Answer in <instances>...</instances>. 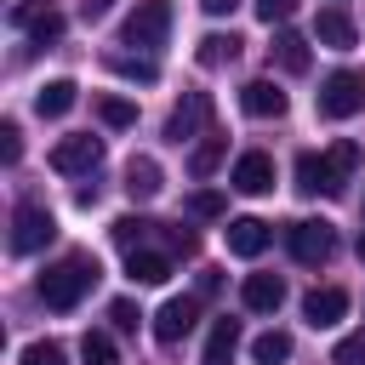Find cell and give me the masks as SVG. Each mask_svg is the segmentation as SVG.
<instances>
[{"instance_id": "obj_1", "label": "cell", "mask_w": 365, "mask_h": 365, "mask_svg": "<svg viewBox=\"0 0 365 365\" xmlns=\"http://www.w3.org/2000/svg\"><path fill=\"white\" fill-rule=\"evenodd\" d=\"M97 285V257L91 251H74V257H63V262H51L46 274H40V302L46 308H57V314H68V308H80V297Z\"/></svg>"}, {"instance_id": "obj_2", "label": "cell", "mask_w": 365, "mask_h": 365, "mask_svg": "<svg viewBox=\"0 0 365 365\" xmlns=\"http://www.w3.org/2000/svg\"><path fill=\"white\" fill-rule=\"evenodd\" d=\"M359 108H365V74L359 68H336L319 80V114L325 120H348Z\"/></svg>"}, {"instance_id": "obj_3", "label": "cell", "mask_w": 365, "mask_h": 365, "mask_svg": "<svg viewBox=\"0 0 365 365\" xmlns=\"http://www.w3.org/2000/svg\"><path fill=\"white\" fill-rule=\"evenodd\" d=\"M51 240H57V217L46 205H17L11 211V251L17 257H29V251H40Z\"/></svg>"}, {"instance_id": "obj_4", "label": "cell", "mask_w": 365, "mask_h": 365, "mask_svg": "<svg viewBox=\"0 0 365 365\" xmlns=\"http://www.w3.org/2000/svg\"><path fill=\"white\" fill-rule=\"evenodd\" d=\"M171 34V0H137V11L125 17V40L131 46H165Z\"/></svg>"}, {"instance_id": "obj_5", "label": "cell", "mask_w": 365, "mask_h": 365, "mask_svg": "<svg viewBox=\"0 0 365 365\" xmlns=\"http://www.w3.org/2000/svg\"><path fill=\"white\" fill-rule=\"evenodd\" d=\"M97 165H103V137H91V131L63 137V143L51 148V171H63V177H74V171H97Z\"/></svg>"}, {"instance_id": "obj_6", "label": "cell", "mask_w": 365, "mask_h": 365, "mask_svg": "<svg viewBox=\"0 0 365 365\" xmlns=\"http://www.w3.org/2000/svg\"><path fill=\"white\" fill-rule=\"evenodd\" d=\"M285 240H291V257H297V262H308V268H314V262H325V257L336 251L331 222H314V217H308V222H291V234H285Z\"/></svg>"}, {"instance_id": "obj_7", "label": "cell", "mask_w": 365, "mask_h": 365, "mask_svg": "<svg viewBox=\"0 0 365 365\" xmlns=\"http://www.w3.org/2000/svg\"><path fill=\"white\" fill-rule=\"evenodd\" d=\"M194 319H200V302H194V297H171V302H160V314H154V336L171 348V342H182V336L194 331Z\"/></svg>"}, {"instance_id": "obj_8", "label": "cell", "mask_w": 365, "mask_h": 365, "mask_svg": "<svg viewBox=\"0 0 365 365\" xmlns=\"http://www.w3.org/2000/svg\"><path fill=\"white\" fill-rule=\"evenodd\" d=\"M222 240H228V251H234V257H262V251H268V240H274V228H268L262 217H228Z\"/></svg>"}, {"instance_id": "obj_9", "label": "cell", "mask_w": 365, "mask_h": 365, "mask_svg": "<svg viewBox=\"0 0 365 365\" xmlns=\"http://www.w3.org/2000/svg\"><path fill=\"white\" fill-rule=\"evenodd\" d=\"M297 188L302 194H342V177L331 154H297Z\"/></svg>"}, {"instance_id": "obj_10", "label": "cell", "mask_w": 365, "mask_h": 365, "mask_svg": "<svg viewBox=\"0 0 365 365\" xmlns=\"http://www.w3.org/2000/svg\"><path fill=\"white\" fill-rule=\"evenodd\" d=\"M240 194H268L274 188V160L262 154V148H251V154H240L234 160V177H228Z\"/></svg>"}, {"instance_id": "obj_11", "label": "cell", "mask_w": 365, "mask_h": 365, "mask_svg": "<svg viewBox=\"0 0 365 365\" xmlns=\"http://www.w3.org/2000/svg\"><path fill=\"white\" fill-rule=\"evenodd\" d=\"M240 108H245L251 120H279V114H285V91H279L274 80H245Z\"/></svg>"}, {"instance_id": "obj_12", "label": "cell", "mask_w": 365, "mask_h": 365, "mask_svg": "<svg viewBox=\"0 0 365 365\" xmlns=\"http://www.w3.org/2000/svg\"><path fill=\"white\" fill-rule=\"evenodd\" d=\"M240 302H245L251 314H274V308L285 302V279H279V274H245Z\"/></svg>"}, {"instance_id": "obj_13", "label": "cell", "mask_w": 365, "mask_h": 365, "mask_svg": "<svg viewBox=\"0 0 365 365\" xmlns=\"http://www.w3.org/2000/svg\"><path fill=\"white\" fill-rule=\"evenodd\" d=\"M205 114H211V97H205V91H188V103H182V108H171L165 137H171V143H188V137L205 125Z\"/></svg>"}, {"instance_id": "obj_14", "label": "cell", "mask_w": 365, "mask_h": 365, "mask_svg": "<svg viewBox=\"0 0 365 365\" xmlns=\"http://www.w3.org/2000/svg\"><path fill=\"white\" fill-rule=\"evenodd\" d=\"M302 314H308V325H336L348 314V291L342 285H319V291L302 297Z\"/></svg>"}, {"instance_id": "obj_15", "label": "cell", "mask_w": 365, "mask_h": 365, "mask_svg": "<svg viewBox=\"0 0 365 365\" xmlns=\"http://www.w3.org/2000/svg\"><path fill=\"white\" fill-rule=\"evenodd\" d=\"M74 97H80L74 80H46V86L34 91V114H40V120H63V114L74 108Z\"/></svg>"}, {"instance_id": "obj_16", "label": "cell", "mask_w": 365, "mask_h": 365, "mask_svg": "<svg viewBox=\"0 0 365 365\" xmlns=\"http://www.w3.org/2000/svg\"><path fill=\"white\" fill-rule=\"evenodd\" d=\"M160 188H165V171H160V160L137 154V160L125 165V194H131V200H154Z\"/></svg>"}, {"instance_id": "obj_17", "label": "cell", "mask_w": 365, "mask_h": 365, "mask_svg": "<svg viewBox=\"0 0 365 365\" xmlns=\"http://www.w3.org/2000/svg\"><path fill=\"white\" fill-rule=\"evenodd\" d=\"M125 274H131L137 285H165V279H171V257H165V251H131V257H125Z\"/></svg>"}, {"instance_id": "obj_18", "label": "cell", "mask_w": 365, "mask_h": 365, "mask_svg": "<svg viewBox=\"0 0 365 365\" xmlns=\"http://www.w3.org/2000/svg\"><path fill=\"white\" fill-rule=\"evenodd\" d=\"M314 34H319V46H331V51H348V46H354V17L331 6V11H319Z\"/></svg>"}, {"instance_id": "obj_19", "label": "cell", "mask_w": 365, "mask_h": 365, "mask_svg": "<svg viewBox=\"0 0 365 365\" xmlns=\"http://www.w3.org/2000/svg\"><path fill=\"white\" fill-rule=\"evenodd\" d=\"M274 57H279L285 74H308V63H314V57H308V40H302L297 29H279V34H274Z\"/></svg>"}, {"instance_id": "obj_20", "label": "cell", "mask_w": 365, "mask_h": 365, "mask_svg": "<svg viewBox=\"0 0 365 365\" xmlns=\"http://www.w3.org/2000/svg\"><path fill=\"white\" fill-rule=\"evenodd\" d=\"M234 348H240V325H234V319H217L211 336H205V365H228Z\"/></svg>"}, {"instance_id": "obj_21", "label": "cell", "mask_w": 365, "mask_h": 365, "mask_svg": "<svg viewBox=\"0 0 365 365\" xmlns=\"http://www.w3.org/2000/svg\"><path fill=\"white\" fill-rule=\"evenodd\" d=\"M108 68L120 80H137V86H154L160 80V63L154 57H125V51H108Z\"/></svg>"}, {"instance_id": "obj_22", "label": "cell", "mask_w": 365, "mask_h": 365, "mask_svg": "<svg viewBox=\"0 0 365 365\" xmlns=\"http://www.w3.org/2000/svg\"><path fill=\"white\" fill-rule=\"evenodd\" d=\"M251 359H257V365H285V359H291V336H285V331H262V336L251 342Z\"/></svg>"}, {"instance_id": "obj_23", "label": "cell", "mask_w": 365, "mask_h": 365, "mask_svg": "<svg viewBox=\"0 0 365 365\" xmlns=\"http://www.w3.org/2000/svg\"><path fill=\"white\" fill-rule=\"evenodd\" d=\"M97 114H103V125H114V131L137 125V103H125V97H97Z\"/></svg>"}, {"instance_id": "obj_24", "label": "cell", "mask_w": 365, "mask_h": 365, "mask_svg": "<svg viewBox=\"0 0 365 365\" xmlns=\"http://www.w3.org/2000/svg\"><path fill=\"white\" fill-rule=\"evenodd\" d=\"M148 228H154V222H143V217H120V222H114V245H120V251L131 257V251H143Z\"/></svg>"}, {"instance_id": "obj_25", "label": "cell", "mask_w": 365, "mask_h": 365, "mask_svg": "<svg viewBox=\"0 0 365 365\" xmlns=\"http://www.w3.org/2000/svg\"><path fill=\"white\" fill-rule=\"evenodd\" d=\"M80 359L86 365H114V336L108 331H86L80 336Z\"/></svg>"}, {"instance_id": "obj_26", "label": "cell", "mask_w": 365, "mask_h": 365, "mask_svg": "<svg viewBox=\"0 0 365 365\" xmlns=\"http://www.w3.org/2000/svg\"><path fill=\"white\" fill-rule=\"evenodd\" d=\"M217 165H222V137H211V143H200V148L188 154V171H194V177H211Z\"/></svg>"}, {"instance_id": "obj_27", "label": "cell", "mask_w": 365, "mask_h": 365, "mask_svg": "<svg viewBox=\"0 0 365 365\" xmlns=\"http://www.w3.org/2000/svg\"><path fill=\"white\" fill-rule=\"evenodd\" d=\"M29 34H34V46H51V40H63V11H40L34 23H29Z\"/></svg>"}, {"instance_id": "obj_28", "label": "cell", "mask_w": 365, "mask_h": 365, "mask_svg": "<svg viewBox=\"0 0 365 365\" xmlns=\"http://www.w3.org/2000/svg\"><path fill=\"white\" fill-rule=\"evenodd\" d=\"M17 365H68V354H63V342H29Z\"/></svg>"}, {"instance_id": "obj_29", "label": "cell", "mask_w": 365, "mask_h": 365, "mask_svg": "<svg viewBox=\"0 0 365 365\" xmlns=\"http://www.w3.org/2000/svg\"><path fill=\"white\" fill-rule=\"evenodd\" d=\"M228 211V200L217 194V188H200V194H188V217H222Z\"/></svg>"}, {"instance_id": "obj_30", "label": "cell", "mask_w": 365, "mask_h": 365, "mask_svg": "<svg viewBox=\"0 0 365 365\" xmlns=\"http://www.w3.org/2000/svg\"><path fill=\"white\" fill-rule=\"evenodd\" d=\"M234 51H240L234 34H228V40H222V34H205V40H200V63H222V57H234Z\"/></svg>"}, {"instance_id": "obj_31", "label": "cell", "mask_w": 365, "mask_h": 365, "mask_svg": "<svg viewBox=\"0 0 365 365\" xmlns=\"http://www.w3.org/2000/svg\"><path fill=\"white\" fill-rule=\"evenodd\" d=\"M331 365H365V331L342 336V342H336V354H331Z\"/></svg>"}, {"instance_id": "obj_32", "label": "cell", "mask_w": 365, "mask_h": 365, "mask_svg": "<svg viewBox=\"0 0 365 365\" xmlns=\"http://www.w3.org/2000/svg\"><path fill=\"white\" fill-rule=\"evenodd\" d=\"M17 154H23V131H17V120H6V125H0V160L11 165Z\"/></svg>"}, {"instance_id": "obj_33", "label": "cell", "mask_w": 365, "mask_h": 365, "mask_svg": "<svg viewBox=\"0 0 365 365\" xmlns=\"http://www.w3.org/2000/svg\"><path fill=\"white\" fill-rule=\"evenodd\" d=\"M331 165H336V177L348 182V171L359 165V143H336V148H331Z\"/></svg>"}, {"instance_id": "obj_34", "label": "cell", "mask_w": 365, "mask_h": 365, "mask_svg": "<svg viewBox=\"0 0 365 365\" xmlns=\"http://www.w3.org/2000/svg\"><path fill=\"white\" fill-rule=\"evenodd\" d=\"M108 319H114L120 331H137V319H143V314H137V302H125V297H120V302H108Z\"/></svg>"}, {"instance_id": "obj_35", "label": "cell", "mask_w": 365, "mask_h": 365, "mask_svg": "<svg viewBox=\"0 0 365 365\" xmlns=\"http://www.w3.org/2000/svg\"><path fill=\"white\" fill-rule=\"evenodd\" d=\"M291 6L297 0H257V17L262 23H279V17H291Z\"/></svg>"}, {"instance_id": "obj_36", "label": "cell", "mask_w": 365, "mask_h": 365, "mask_svg": "<svg viewBox=\"0 0 365 365\" xmlns=\"http://www.w3.org/2000/svg\"><path fill=\"white\" fill-rule=\"evenodd\" d=\"M200 6H205V11H211V17H228V11H234V6H240V0H200Z\"/></svg>"}, {"instance_id": "obj_37", "label": "cell", "mask_w": 365, "mask_h": 365, "mask_svg": "<svg viewBox=\"0 0 365 365\" xmlns=\"http://www.w3.org/2000/svg\"><path fill=\"white\" fill-rule=\"evenodd\" d=\"M108 6H114V0H86V17H103Z\"/></svg>"}, {"instance_id": "obj_38", "label": "cell", "mask_w": 365, "mask_h": 365, "mask_svg": "<svg viewBox=\"0 0 365 365\" xmlns=\"http://www.w3.org/2000/svg\"><path fill=\"white\" fill-rule=\"evenodd\" d=\"M359 262H365V234H359Z\"/></svg>"}]
</instances>
